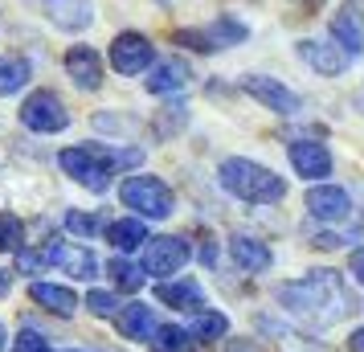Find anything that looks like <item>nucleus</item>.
<instances>
[{"instance_id":"1","label":"nucleus","mask_w":364,"mask_h":352,"mask_svg":"<svg viewBox=\"0 0 364 352\" xmlns=\"http://www.w3.org/2000/svg\"><path fill=\"white\" fill-rule=\"evenodd\" d=\"M58 164L70 181H78L90 193H107L111 181L127 168L144 164V151L139 148H115V144H74L58 156Z\"/></svg>"},{"instance_id":"2","label":"nucleus","mask_w":364,"mask_h":352,"mask_svg":"<svg viewBox=\"0 0 364 352\" xmlns=\"http://www.w3.org/2000/svg\"><path fill=\"white\" fill-rule=\"evenodd\" d=\"M279 303L299 319L311 324H331L348 311V291L340 283L336 270H311L299 283H282L279 287Z\"/></svg>"},{"instance_id":"3","label":"nucleus","mask_w":364,"mask_h":352,"mask_svg":"<svg viewBox=\"0 0 364 352\" xmlns=\"http://www.w3.org/2000/svg\"><path fill=\"white\" fill-rule=\"evenodd\" d=\"M217 176H221V188H225L230 197H237V201L270 205V201H282V197H287V181H282L279 172L258 164V160H246V156L221 160Z\"/></svg>"},{"instance_id":"4","label":"nucleus","mask_w":364,"mask_h":352,"mask_svg":"<svg viewBox=\"0 0 364 352\" xmlns=\"http://www.w3.org/2000/svg\"><path fill=\"white\" fill-rule=\"evenodd\" d=\"M119 197L127 209H135V218L148 221V218H168L172 213V188L160 181V176H127L123 188H119Z\"/></svg>"},{"instance_id":"5","label":"nucleus","mask_w":364,"mask_h":352,"mask_svg":"<svg viewBox=\"0 0 364 352\" xmlns=\"http://www.w3.org/2000/svg\"><path fill=\"white\" fill-rule=\"evenodd\" d=\"M246 37H250V29L237 17H217L209 29H176L172 41L188 46V50H197V53H217V50H230L237 41H246Z\"/></svg>"},{"instance_id":"6","label":"nucleus","mask_w":364,"mask_h":352,"mask_svg":"<svg viewBox=\"0 0 364 352\" xmlns=\"http://www.w3.org/2000/svg\"><path fill=\"white\" fill-rule=\"evenodd\" d=\"M21 123L37 135H58L70 127V111L62 107V99L53 90H33L29 99L21 102Z\"/></svg>"},{"instance_id":"7","label":"nucleus","mask_w":364,"mask_h":352,"mask_svg":"<svg viewBox=\"0 0 364 352\" xmlns=\"http://www.w3.org/2000/svg\"><path fill=\"white\" fill-rule=\"evenodd\" d=\"M193 258L188 250V242L176 234H164V238H148L144 242V274H156V279H168V274H176Z\"/></svg>"},{"instance_id":"8","label":"nucleus","mask_w":364,"mask_h":352,"mask_svg":"<svg viewBox=\"0 0 364 352\" xmlns=\"http://www.w3.org/2000/svg\"><path fill=\"white\" fill-rule=\"evenodd\" d=\"M151 66H156V46L144 33H119L111 41V70L115 74L135 78V74H144Z\"/></svg>"},{"instance_id":"9","label":"nucleus","mask_w":364,"mask_h":352,"mask_svg":"<svg viewBox=\"0 0 364 352\" xmlns=\"http://www.w3.org/2000/svg\"><path fill=\"white\" fill-rule=\"evenodd\" d=\"M242 90H246V95H254L262 107H270V111H274V115H282V119L303 115V99H299V95H295L287 82H279V78L250 74V78H242Z\"/></svg>"},{"instance_id":"10","label":"nucleus","mask_w":364,"mask_h":352,"mask_svg":"<svg viewBox=\"0 0 364 352\" xmlns=\"http://www.w3.org/2000/svg\"><path fill=\"white\" fill-rule=\"evenodd\" d=\"M307 213L315 221H331V225H340V221L352 218V197H348V188L340 185H315L307 193Z\"/></svg>"},{"instance_id":"11","label":"nucleus","mask_w":364,"mask_h":352,"mask_svg":"<svg viewBox=\"0 0 364 352\" xmlns=\"http://www.w3.org/2000/svg\"><path fill=\"white\" fill-rule=\"evenodd\" d=\"M331 41L340 46L344 53H364V13H360V0H344L340 13L331 17Z\"/></svg>"},{"instance_id":"12","label":"nucleus","mask_w":364,"mask_h":352,"mask_svg":"<svg viewBox=\"0 0 364 352\" xmlns=\"http://www.w3.org/2000/svg\"><path fill=\"white\" fill-rule=\"evenodd\" d=\"M66 74L78 90H99L102 86V53L90 46H70L66 50Z\"/></svg>"},{"instance_id":"13","label":"nucleus","mask_w":364,"mask_h":352,"mask_svg":"<svg viewBox=\"0 0 364 352\" xmlns=\"http://www.w3.org/2000/svg\"><path fill=\"white\" fill-rule=\"evenodd\" d=\"M295 53L315 70V74H344V70L352 66V53H344L336 41H315V37H307V41L295 46Z\"/></svg>"},{"instance_id":"14","label":"nucleus","mask_w":364,"mask_h":352,"mask_svg":"<svg viewBox=\"0 0 364 352\" xmlns=\"http://www.w3.org/2000/svg\"><path fill=\"white\" fill-rule=\"evenodd\" d=\"M41 9H46V17L58 25V29H66V33H82L86 25L95 21V4L90 0H37Z\"/></svg>"},{"instance_id":"15","label":"nucleus","mask_w":364,"mask_h":352,"mask_svg":"<svg viewBox=\"0 0 364 352\" xmlns=\"http://www.w3.org/2000/svg\"><path fill=\"white\" fill-rule=\"evenodd\" d=\"M291 164L299 176L319 181V176H331V151L315 139H299V144H291Z\"/></svg>"},{"instance_id":"16","label":"nucleus","mask_w":364,"mask_h":352,"mask_svg":"<svg viewBox=\"0 0 364 352\" xmlns=\"http://www.w3.org/2000/svg\"><path fill=\"white\" fill-rule=\"evenodd\" d=\"M193 82V70H188V62H181V58H168V62H156L148 74V90L151 95H176V90H184V86Z\"/></svg>"},{"instance_id":"17","label":"nucleus","mask_w":364,"mask_h":352,"mask_svg":"<svg viewBox=\"0 0 364 352\" xmlns=\"http://www.w3.org/2000/svg\"><path fill=\"white\" fill-rule=\"evenodd\" d=\"M230 254L233 262L246 270V274H262V270H270V262H274V254H270V246L266 242H258V238L250 234H237L230 242Z\"/></svg>"},{"instance_id":"18","label":"nucleus","mask_w":364,"mask_h":352,"mask_svg":"<svg viewBox=\"0 0 364 352\" xmlns=\"http://www.w3.org/2000/svg\"><path fill=\"white\" fill-rule=\"evenodd\" d=\"M156 299L168 303V307H176V311H205L209 303L200 295V287L193 279H181V283H160L156 287Z\"/></svg>"},{"instance_id":"19","label":"nucleus","mask_w":364,"mask_h":352,"mask_svg":"<svg viewBox=\"0 0 364 352\" xmlns=\"http://www.w3.org/2000/svg\"><path fill=\"white\" fill-rule=\"evenodd\" d=\"M115 324L127 340H151V332H156V316H151V307H144L139 299L127 303V307H119Z\"/></svg>"},{"instance_id":"20","label":"nucleus","mask_w":364,"mask_h":352,"mask_svg":"<svg viewBox=\"0 0 364 352\" xmlns=\"http://www.w3.org/2000/svg\"><path fill=\"white\" fill-rule=\"evenodd\" d=\"M29 295H33L46 311H53V316H74V307H78V295H74L70 287H58V283H33Z\"/></svg>"},{"instance_id":"21","label":"nucleus","mask_w":364,"mask_h":352,"mask_svg":"<svg viewBox=\"0 0 364 352\" xmlns=\"http://www.w3.org/2000/svg\"><path fill=\"white\" fill-rule=\"evenodd\" d=\"M29 78H33V66H29L25 53H0V99L17 95Z\"/></svg>"},{"instance_id":"22","label":"nucleus","mask_w":364,"mask_h":352,"mask_svg":"<svg viewBox=\"0 0 364 352\" xmlns=\"http://www.w3.org/2000/svg\"><path fill=\"white\" fill-rule=\"evenodd\" d=\"M107 242H111L119 254H132V250H139V242H148V225L139 218L111 221V225H107Z\"/></svg>"},{"instance_id":"23","label":"nucleus","mask_w":364,"mask_h":352,"mask_svg":"<svg viewBox=\"0 0 364 352\" xmlns=\"http://www.w3.org/2000/svg\"><path fill=\"white\" fill-rule=\"evenodd\" d=\"M58 262H62L66 274H74V279H95V274H99V262H95V254L86 250V246H66V242H58Z\"/></svg>"},{"instance_id":"24","label":"nucleus","mask_w":364,"mask_h":352,"mask_svg":"<svg viewBox=\"0 0 364 352\" xmlns=\"http://www.w3.org/2000/svg\"><path fill=\"white\" fill-rule=\"evenodd\" d=\"M230 332V319L221 316V311H213V307H205V311H193V328H188V336L193 340H221V336Z\"/></svg>"},{"instance_id":"25","label":"nucleus","mask_w":364,"mask_h":352,"mask_svg":"<svg viewBox=\"0 0 364 352\" xmlns=\"http://www.w3.org/2000/svg\"><path fill=\"white\" fill-rule=\"evenodd\" d=\"M151 344L156 352H197V340L188 336V328H176V324H164L151 332Z\"/></svg>"},{"instance_id":"26","label":"nucleus","mask_w":364,"mask_h":352,"mask_svg":"<svg viewBox=\"0 0 364 352\" xmlns=\"http://www.w3.org/2000/svg\"><path fill=\"white\" fill-rule=\"evenodd\" d=\"M184 123H188V107H184V102H168V107H160V111H156V119H151V132H156V139H168V135L184 132Z\"/></svg>"},{"instance_id":"27","label":"nucleus","mask_w":364,"mask_h":352,"mask_svg":"<svg viewBox=\"0 0 364 352\" xmlns=\"http://www.w3.org/2000/svg\"><path fill=\"white\" fill-rule=\"evenodd\" d=\"M107 274H111L115 287H123V291H139L144 279H148V274L135 267V262H127V258H111V262H107Z\"/></svg>"},{"instance_id":"28","label":"nucleus","mask_w":364,"mask_h":352,"mask_svg":"<svg viewBox=\"0 0 364 352\" xmlns=\"http://www.w3.org/2000/svg\"><path fill=\"white\" fill-rule=\"evenodd\" d=\"M21 242H25V225L0 209V250H21Z\"/></svg>"},{"instance_id":"29","label":"nucleus","mask_w":364,"mask_h":352,"mask_svg":"<svg viewBox=\"0 0 364 352\" xmlns=\"http://www.w3.org/2000/svg\"><path fill=\"white\" fill-rule=\"evenodd\" d=\"M66 230L70 234H78V238H95L102 230V221L95 218V213H78V209H70L66 213Z\"/></svg>"},{"instance_id":"30","label":"nucleus","mask_w":364,"mask_h":352,"mask_svg":"<svg viewBox=\"0 0 364 352\" xmlns=\"http://www.w3.org/2000/svg\"><path fill=\"white\" fill-rule=\"evenodd\" d=\"M13 352H53V348H50V340H46L41 332L25 328V332H21L17 340H13Z\"/></svg>"},{"instance_id":"31","label":"nucleus","mask_w":364,"mask_h":352,"mask_svg":"<svg viewBox=\"0 0 364 352\" xmlns=\"http://www.w3.org/2000/svg\"><path fill=\"white\" fill-rule=\"evenodd\" d=\"M86 307H90L95 316H115V311H119V299L111 295V291H90V295H86Z\"/></svg>"},{"instance_id":"32","label":"nucleus","mask_w":364,"mask_h":352,"mask_svg":"<svg viewBox=\"0 0 364 352\" xmlns=\"http://www.w3.org/2000/svg\"><path fill=\"white\" fill-rule=\"evenodd\" d=\"M348 270H352V274L364 283V246H360V250H352V258H348Z\"/></svg>"},{"instance_id":"33","label":"nucleus","mask_w":364,"mask_h":352,"mask_svg":"<svg viewBox=\"0 0 364 352\" xmlns=\"http://www.w3.org/2000/svg\"><path fill=\"white\" fill-rule=\"evenodd\" d=\"M348 348H352V352H364V328H356V332L348 336Z\"/></svg>"},{"instance_id":"34","label":"nucleus","mask_w":364,"mask_h":352,"mask_svg":"<svg viewBox=\"0 0 364 352\" xmlns=\"http://www.w3.org/2000/svg\"><path fill=\"white\" fill-rule=\"evenodd\" d=\"M295 4H303V9H319L323 0H295Z\"/></svg>"},{"instance_id":"35","label":"nucleus","mask_w":364,"mask_h":352,"mask_svg":"<svg viewBox=\"0 0 364 352\" xmlns=\"http://www.w3.org/2000/svg\"><path fill=\"white\" fill-rule=\"evenodd\" d=\"M4 291H9V274H4V270H0V295H4Z\"/></svg>"},{"instance_id":"36","label":"nucleus","mask_w":364,"mask_h":352,"mask_svg":"<svg viewBox=\"0 0 364 352\" xmlns=\"http://www.w3.org/2000/svg\"><path fill=\"white\" fill-rule=\"evenodd\" d=\"M9 348V336H4V324H0V352Z\"/></svg>"}]
</instances>
